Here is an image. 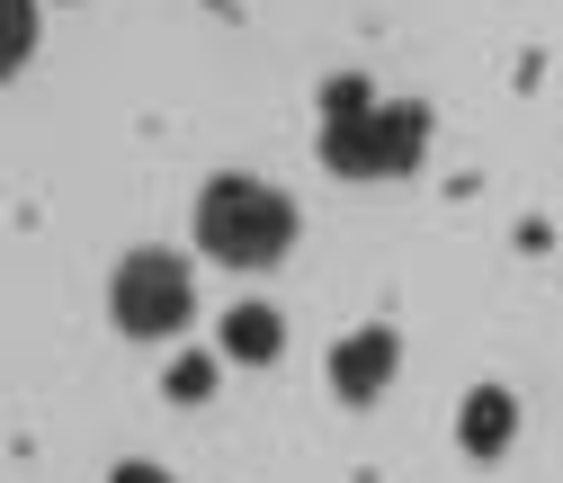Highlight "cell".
<instances>
[{"mask_svg": "<svg viewBox=\"0 0 563 483\" xmlns=\"http://www.w3.org/2000/svg\"><path fill=\"white\" fill-rule=\"evenodd\" d=\"M108 314H117L125 340H170V331H188V314H197L188 260H179V251H125L117 278H108Z\"/></svg>", "mask_w": 563, "mask_h": 483, "instance_id": "obj_3", "label": "cell"}, {"mask_svg": "<svg viewBox=\"0 0 563 483\" xmlns=\"http://www.w3.org/2000/svg\"><path fill=\"white\" fill-rule=\"evenodd\" d=\"M206 385H216V367H206V359H179V367H170V394H179V403L206 394Z\"/></svg>", "mask_w": 563, "mask_h": 483, "instance_id": "obj_8", "label": "cell"}, {"mask_svg": "<svg viewBox=\"0 0 563 483\" xmlns=\"http://www.w3.org/2000/svg\"><path fill=\"white\" fill-rule=\"evenodd\" d=\"M456 439H465V457H483V465H492V457H501V448L519 439V403H510L501 385H474V394H465V421H456Z\"/></svg>", "mask_w": 563, "mask_h": 483, "instance_id": "obj_5", "label": "cell"}, {"mask_svg": "<svg viewBox=\"0 0 563 483\" xmlns=\"http://www.w3.org/2000/svg\"><path fill=\"white\" fill-rule=\"evenodd\" d=\"M108 483H170V474H162V465H117Z\"/></svg>", "mask_w": 563, "mask_h": 483, "instance_id": "obj_9", "label": "cell"}, {"mask_svg": "<svg viewBox=\"0 0 563 483\" xmlns=\"http://www.w3.org/2000/svg\"><path fill=\"white\" fill-rule=\"evenodd\" d=\"M277 340H287V322H277L268 305H233V314H224V359L268 367V359H277Z\"/></svg>", "mask_w": 563, "mask_h": 483, "instance_id": "obj_6", "label": "cell"}, {"mask_svg": "<svg viewBox=\"0 0 563 483\" xmlns=\"http://www.w3.org/2000/svg\"><path fill=\"white\" fill-rule=\"evenodd\" d=\"M430 153V108L420 99H376L358 73L322 81V171L340 179H411Z\"/></svg>", "mask_w": 563, "mask_h": 483, "instance_id": "obj_1", "label": "cell"}, {"mask_svg": "<svg viewBox=\"0 0 563 483\" xmlns=\"http://www.w3.org/2000/svg\"><path fill=\"white\" fill-rule=\"evenodd\" d=\"M394 367H402V340H394L385 322H367V331H349L340 350H331V394L367 411V403L394 385Z\"/></svg>", "mask_w": 563, "mask_h": 483, "instance_id": "obj_4", "label": "cell"}, {"mask_svg": "<svg viewBox=\"0 0 563 483\" xmlns=\"http://www.w3.org/2000/svg\"><path fill=\"white\" fill-rule=\"evenodd\" d=\"M27 54H36V0H0V81L27 73Z\"/></svg>", "mask_w": 563, "mask_h": 483, "instance_id": "obj_7", "label": "cell"}, {"mask_svg": "<svg viewBox=\"0 0 563 483\" xmlns=\"http://www.w3.org/2000/svg\"><path fill=\"white\" fill-rule=\"evenodd\" d=\"M197 242L224 268H277L296 251V197L251 179V171H216L197 188Z\"/></svg>", "mask_w": 563, "mask_h": 483, "instance_id": "obj_2", "label": "cell"}]
</instances>
